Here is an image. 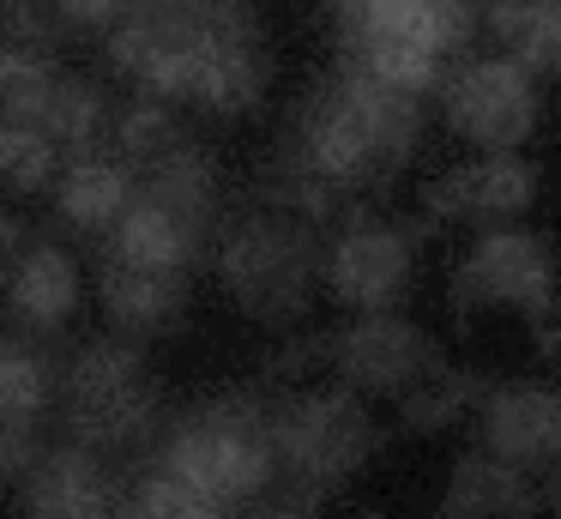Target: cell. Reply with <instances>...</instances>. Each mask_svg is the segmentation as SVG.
<instances>
[{
  "mask_svg": "<svg viewBox=\"0 0 561 519\" xmlns=\"http://www.w3.org/2000/svg\"><path fill=\"white\" fill-rule=\"evenodd\" d=\"M327 362L339 369V386H351L356 398H399L435 369V345L428 332L399 308L356 314L351 326L327 338Z\"/></svg>",
  "mask_w": 561,
  "mask_h": 519,
  "instance_id": "cell-10",
  "label": "cell"
},
{
  "mask_svg": "<svg viewBox=\"0 0 561 519\" xmlns=\"http://www.w3.org/2000/svg\"><path fill=\"white\" fill-rule=\"evenodd\" d=\"M320 253H327L320 229L278 200L236 212L230 224H218V241H211V266H218L224 296L260 326L302 320L320 290Z\"/></svg>",
  "mask_w": 561,
  "mask_h": 519,
  "instance_id": "cell-2",
  "label": "cell"
},
{
  "mask_svg": "<svg viewBox=\"0 0 561 519\" xmlns=\"http://www.w3.org/2000/svg\"><path fill=\"white\" fill-rule=\"evenodd\" d=\"M423 139V97L375 79V72L344 60L332 79H320L302 97L290 121L284 163L327 181L332 193H356L399 176Z\"/></svg>",
  "mask_w": 561,
  "mask_h": 519,
  "instance_id": "cell-1",
  "label": "cell"
},
{
  "mask_svg": "<svg viewBox=\"0 0 561 519\" xmlns=\"http://www.w3.org/2000/svg\"><path fill=\"white\" fill-rule=\"evenodd\" d=\"M483 24L495 55L519 60L531 79H561V0H489Z\"/></svg>",
  "mask_w": 561,
  "mask_h": 519,
  "instance_id": "cell-20",
  "label": "cell"
},
{
  "mask_svg": "<svg viewBox=\"0 0 561 519\" xmlns=\"http://www.w3.org/2000/svg\"><path fill=\"white\" fill-rule=\"evenodd\" d=\"M25 241H31V236H25V224H19V217L7 212V200H0V266L13 260V253L25 248Z\"/></svg>",
  "mask_w": 561,
  "mask_h": 519,
  "instance_id": "cell-30",
  "label": "cell"
},
{
  "mask_svg": "<svg viewBox=\"0 0 561 519\" xmlns=\"http://www.w3.org/2000/svg\"><path fill=\"white\" fill-rule=\"evenodd\" d=\"M134 193L146 205H158L163 217H175V224L187 229L194 241H218V224H224V176L218 163H211L206 145L182 139L175 151L151 157L146 169H134Z\"/></svg>",
  "mask_w": 561,
  "mask_h": 519,
  "instance_id": "cell-17",
  "label": "cell"
},
{
  "mask_svg": "<svg viewBox=\"0 0 561 519\" xmlns=\"http://www.w3.org/2000/svg\"><path fill=\"white\" fill-rule=\"evenodd\" d=\"M37 447H43V429H25V422L0 417V483L25 477V465L37 459Z\"/></svg>",
  "mask_w": 561,
  "mask_h": 519,
  "instance_id": "cell-28",
  "label": "cell"
},
{
  "mask_svg": "<svg viewBox=\"0 0 561 519\" xmlns=\"http://www.w3.org/2000/svg\"><path fill=\"white\" fill-rule=\"evenodd\" d=\"M440 519H447V514H440Z\"/></svg>",
  "mask_w": 561,
  "mask_h": 519,
  "instance_id": "cell-33",
  "label": "cell"
},
{
  "mask_svg": "<svg viewBox=\"0 0 561 519\" xmlns=\"http://www.w3.org/2000/svg\"><path fill=\"white\" fill-rule=\"evenodd\" d=\"M49 200H55V217H61L73 236L103 241L115 229V217L127 212V200H134V169H127L110 145L61 157V169H55V181H49Z\"/></svg>",
  "mask_w": 561,
  "mask_h": 519,
  "instance_id": "cell-18",
  "label": "cell"
},
{
  "mask_svg": "<svg viewBox=\"0 0 561 519\" xmlns=\"http://www.w3.org/2000/svg\"><path fill=\"white\" fill-rule=\"evenodd\" d=\"M483 447L519 471L561 465V386L513 381L483 393Z\"/></svg>",
  "mask_w": 561,
  "mask_h": 519,
  "instance_id": "cell-16",
  "label": "cell"
},
{
  "mask_svg": "<svg viewBox=\"0 0 561 519\" xmlns=\"http://www.w3.org/2000/svg\"><path fill=\"white\" fill-rule=\"evenodd\" d=\"M351 519H387V514H375V507H363V514H351Z\"/></svg>",
  "mask_w": 561,
  "mask_h": 519,
  "instance_id": "cell-32",
  "label": "cell"
},
{
  "mask_svg": "<svg viewBox=\"0 0 561 519\" xmlns=\"http://www.w3.org/2000/svg\"><path fill=\"white\" fill-rule=\"evenodd\" d=\"M55 386H61V369L49 357V338H25L7 326L0 332V417L43 429L55 410Z\"/></svg>",
  "mask_w": 561,
  "mask_h": 519,
  "instance_id": "cell-21",
  "label": "cell"
},
{
  "mask_svg": "<svg viewBox=\"0 0 561 519\" xmlns=\"http://www.w3.org/2000/svg\"><path fill=\"white\" fill-rule=\"evenodd\" d=\"M272 447H278V471L339 489L380 453V429L368 398H356L351 386H296L272 398Z\"/></svg>",
  "mask_w": 561,
  "mask_h": 519,
  "instance_id": "cell-6",
  "label": "cell"
},
{
  "mask_svg": "<svg viewBox=\"0 0 561 519\" xmlns=\"http://www.w3.org/2000/svg\"><path fill=\"white\" fill-rule=\"evenodd\" d=\"M110 121H115V103L110 91H103L91 72H73L61 67V79H55L49 91V109H43V139L55 145L61 157H79V151H98V145H110Z\"/></svg>",
  "mask_w": 561,
  "mask_h": 519,
  "instance_id": "cell-22",
  "label": "cell"
},
{
  "mask_svg": "<svg viewBox=\"0 0 561 519\" xmlns=\"http://www.w3.org/2000/svg\"><path fill=\"white\" fill-rule=\"evenodd\" d=\"M537 507H543V483L531 471L507 465L489 447L453 459L447 495H440V514L447 519H531Z\"/></svg>",
  "mask_w": 561,
  "mask_h": 519,
  "instance_id": "cell-19",
  "label": "cell"
},
{
  "mask_svg": "<svg viewBox=\"0 0 561 519\" xmlns=\"http://www.w3.org/2000/svg\"><path fill=\"white\" fill-rule=\"evenodd\" d=\"M477 31L471 0H363L351 19H339V48L351 67L423 97L447 79Z\"/></svg>",
  "mask_w": 561,
  "mask_h": 519,
  "instance_id": "cell-4",
  "label": "cell"
},
{
  "mask_svg": "<svg viewBox=\"0 0 561 519\" xmlns=\"http://www.w3.org/2000/svg\"><path fill=\"white\" fill-rule=\"evenodd\" d=\"M416 278V236L387 217H351L320 253V284L332 302L356 314L399 308V296Z\"/></svg>",
  "mask_w": 561,
  "mask_h": 519,
  "instance_id": "cell-11",
  "label": "cell"
},
{
  "mask_svg": "<svg viewBox=\"0 0 561 519\" xmlns=\"http://www.w3.org/2000/svg\"><path fill=\"white\" fill-rule=\"evenodd\" d=\"M122 483L103 453L79 441H49L19 477L25 519H122Z\"/></svg>",
  "mask_w": 561,
  "mask_h": 519,
  "instance_id": "cell-13",
  "label": "cell"
},
{
  "mask_svg": "<svg viewBox=\"0 0 561 519\" xmlns=\"http://www.w3.org/2000/svg\"><path fill=\"white\" fill-rule=\"evenodd\" d=\"M471 398H477V374L435 362V369H428L411 393H399V422L411 435H440L447 422L465 417V405H471Z\"/></svg>",
  "mask_w": 561,
  "mask_h": 519,
  "instance_id": "cell-24",
  "label": "cell"
},
{
  "mask_svg": "<svg viewBox=\"0 0 561 519\" xmlns=\"http://www.w3.org/2000/svg\"><path fill=\"white\" fill-rule=\"evenodd\" d=\"M187 278L194 272H170V266H146L127 260V253L98 248V308L103 320L122 338H163L182 326L187 308Z\"/></svg>",
  "mask_w": 561,
  "mask_h": 519,
  "instance_id": "cell-15",
  "label": "cell"
},
{
  "mask_svg": "<svg viewBox=\"0 0 561 519\" xmlns=\"http://www.w3.org/2000/svg\"><path fill=\"white\" fill-rule=\"evenodd\" d=\"M187 139L182 115H175V103H158V97H127V103H115V121H110V151L122 157L127 169H146L151 157L175 151V145Z\"/></svg>",
  "mask_w": 561,
  "mask_h": 519,
  "instance_id": "cell-23",
  "label": "cell"
},
{
  "mask_svg": "<svg viewBox=\"0 0 561 519\" xmlns=\"http://www.w3.org/2000/svg\"><path fill=\"white\" fill-rule=\"evenodd\" d=\"M85 302V272L79 253L55 236H31L13 260L0 266V320L25 338H55L73 326Z\"/></svg>",
  "mask_w": 561,
  "mask_h": 519,
  "instance_id": "cell-12",
  "label": "cell"
},
{
  "mask_svg": "<svg viewBox=\"0 0 561 519\" xmlns=\"http://www.w3.org/2000/svg\"><path fill=\"white\" fill-rule=\"evenodd\" d=\"M122 519H242V514H230V507L182 489V483L163 477V471H146V477L122 495Z\"/></svg>",
  "mask_w": 561,
  "mask_h": 519,
  "instance_id": "cell-25",
  "label": "cell"
},
{
  "mask_svg": "<svg viewBox=\"0 0 561 519\" xmlns=\"http://www.w3.org/2000/svg\"><path fill=\"white\" fill-rule=\"evenodd\" d=\"M327 495L332 489L296 477V471H272V483L242 507V519H327Z\"/></svg>",
  "mask_w": 561,
  "mask_h": 519,
  "instance_id": "cell-26",
  "label": "cell"
},
{
  "mask_svg": "<svg viewBox=\"0 0 561 519\" xmlns=\"http://www.w3.org/2000/svg\"><path fill=\"white\" fill-rule=\"evenodd\" d=\"M163 477H175L182 489L206 495V501L242 514L278 471V447H272V405L254 393H218L206 405H194L187 417L170 422V435L158 441Z\"/></svg>",
  "mask_w": 561,
  "mask_h": 519,
  "instance_id": "cell-3",
  "label": "cell"
},
{
  "mask_svg": "<svg viewBox=\"0 0 561 519\" xmlns=\"http://www.w3.org/2000/svg\"><path fill=\"white\" fill-rule=\"evenodd\" d=\"M537 200V163L519 151H483L477 163H459L423 188L428 224H513Z\"/></svg>",
  "mask_w": 561,
  "mask_h": 519,
  "instance_id": "cell-14",
  "label": "cell"
},
{
  "mask_svg": "<svg viewBox=\"0 0 561 519\" xmlns=\"http://www.w3.org/2000/svg\"><path fill=\"white\" fill-rule=\"evenodd\" d=\"M55 19H61V36H85V43H103V36L122 24L127 0H49Z\"/></svg>",
  "mask_w": 561,
  "mask_h": 519,
  "instance_id": "cell-27",
  "label": "cell"
},
{
  "mask_svg": "<svg viewBox=\"0 0 561 519\" xmlns=\"http://www.w3.org/2000/svg\"><path fill=\"white\" fill-rule=\"evenodd\" d=\"M556 296H561L556 253H549L543 236H531L519 224H489L453 272V308L459 314L513 308L525 320H549Z\"/></svg>",
  "mask_w": 561,
  "mask_h": 519,
  "instance_id": "cell-8",
  "label": "cell"
},
{
  "mask_svg": "<svg viewBox=\"0 0 561 519\" xmlns=\"http://www.w3.org/2000/svg\"><path fill=\"white\" fill-rule=\"evenodd\" d=\"M55 410L67 422V441L91 447V453H127L151 435L158 422V374H151L146 350L134 338H85L73 357L61 362V386H55Z\"/></svg>",
  "mask_w": 561,
  "mask_h": 519,
  "instance_id": "cell-5",
  "label": "cell"
},
{
  "mask_svg": "<svg viewBox=\"0 0 561 519\" xmlns=\"http://www.w3.org/2000/svg\"><path fill=\"white\" fill-rule=\"evenodd\" d=\"M440 115L477 151H519L537 133L543 91L507 55H459L440 79Z\"/></svg>",
  "mask_w": 561,
  "mask_h": 519,
  "instance_id": "cell-7",
  "label": "cell"
},
{
  "mask_svg": "<svg viewBox=\"0 0 561 519\" xmlns=\"http://www.w3.org/2000/svg\"><path fill=\"white\" fill-rule=\"evenodd\" d=\"M327 357V345H320V338H290V345L278 350V357H272V381H302L308 369H314V362Z\"/></svg>",
  "mask_w": 561,
  "mask_h": 519,
  "instance_id": "cell-29",
  "label": "cell"
},
{
  "mask_svg": "<svg viewBox=\"0 0 561 519\" xmlns=\"http://www.w3.org/2000/svg\"><path fill=\"white\" fill-rule=\"evenodd\" d=\"M272 91V43L266 24L248 0H211L206 36H199V67H194V103L218 121H236L260 109Z\"/></svg>",
  "mask_w": 561,
  "mask_h": 519,
  "instance_id": "cell-9",
  "label": "cell"
},
{
  "mask_svg": "<svg viewBox=\"0 0 561 519\" xmlns=\"http://www.w3.org/2000/svg\"><path fill=\"white\" fill-rule=\"evenodd\" d=\"M543 507L561 519V465H549V471H543Z\"/></svg>",
  "mask_w": 561,
  "mask_h": 519,
  "instance_id": "cell-31",
  "label": "cell"
}]
</instances>
